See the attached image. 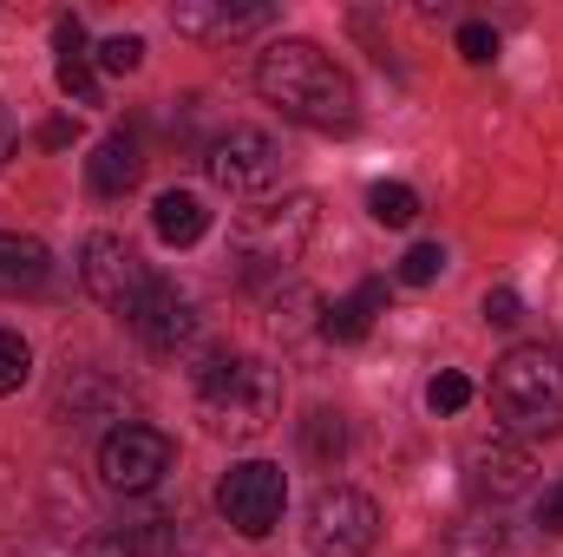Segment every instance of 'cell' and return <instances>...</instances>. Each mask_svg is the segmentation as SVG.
<instances>
[{
	"instance_id": "obj_1",
	"label": "cell",
	"mask_w": 563,
	"mask_h": 557,
	"mask_svg": "<svg viewBox=\"0 0 563 557\" xmlns=\"http://www.w3.org/2000/svg\"><path fill=\"white\" fill-rule=\"evenodd\" d=\"M256 92L308 132H347L361 119V92L347 66H334L314 40H269L256 53Z\"/></svg>"
},
{
	"instance_id": "obj_2",
	"label": "cell",
	"mask_w": 563,
	"mask_h": 557,
	"mask_svg": "<svg viewBox=\"0 0 563 557\" xmlns=\"http://www.w3.org/2000/svg\"><path fill=\"white\" fill-rule=\"evenodd\" d=\"M197 414L217 439H256L282 414V374L250 354H217L197 368Z\"/></svg>"
},
{
	"instance_id": "obj_3",
	"label": "cell",
	"mask_w": 563,
	"mask_h": 557,
	"mask_svg": "<svg viewBox=\"0 0 563 557\" xmlns=\"http://www.w3.org/2000/svg\"><path fill=\"white\" fill-rule=\"evenodd\" d=\"M492 407L511 433H563V354L551 341H518L492 361Z\"/></svg>"
},
{
	"instance_id": "obj_4",
	"label": "cell",
	"mask_w": 563,
	"mask_h": 557,
	"mask_svg": "<svg viewBox=\"0 0 563 557\" xmlns=\"http://www.w3.org/2000/svg\"><path fill=\"white\" fill-rule=\"evenodd\" d=\"M308 237H314V197L295 190V197L256 204L230 223V263L250 288H263V282H282V270L308 250Z\"/></svg>"
},
{
	"instance_id": "obj_5",
	"label": "cell",
	"mask_w": 563,
	"mask_h": 557,
	"mask_svg": "<svg viewBox=\"0 0 563 557\" xmlns=\"http://www.w3.org/2000/svg\"><path fill=\"white\" fill-rule=\"evenodd\" d=\"M380 545V505L354 485H321L308 499V551L314 557H367Z\"/></svg>"
},
{
	"instance_id": "obj_6",
	"label": "cell",
	"mask_w": 563,
	"mask_h": 557,
	"mask_svg": "<svg viewBox=\"0 0 563 557\" xmlns=\"http://www.w3.org/2000/svg\"><path fill=\"white\" fill-rule=\"evenodd\" d=\"M203 177L217 190H230V197H256V190H269L282 177V144L263 125H230L203 151Z\"/></svg>"
},
{
	"instance_id": "obj_7",
	"label": "cell",
	"mask_w": 563,
	"mask_h": 557,
	"mask_svg": "<svg viewBox=\"0 0 563 557\" xmlns=\"http://www.w3.org/2000/svg\"><path fill=\"white\" fill-rule=\"evenodd\" d=\"M282 505H288V479L269 459H243L217 479V512L243 532V538H269L282 525Z\"/></svg>"
},
{
	"instance_id": "obj_8",
	"label": "cell",
	"mask_w": 563,
	"mask_h": 557,
	"mask_svg": "<svg viewBox=\"0 0 563 557\" xmlns=\"http://www.w3.org/2000/svg\"><path fill=\"white\" fill-rule=\"evenodd\" d=\"M79 282H86V295L106 302L112 315H132V308L144 302V288H151V270H144V256L125 243V237L92 230L86 250H79Z\"/></svg>"
},
{
	"instance_id": "obj_9",
	"label": "cell",
	"mask_w": 563,
	"mask_h": 557,
	"mask_svg": "<svg viewBox=\"0 0 563 557\" xmlns=\"http://www.w3.org/2000/svg\"><path fill=\"white\" fill-rule=\"evenodd\" d=\"M170 459H177V446L157 433V426H139V419H125V426H112L106 433V446H99V479H106V492H151L164 472H170Z\"/></svg>"
},
{
	"instance_id": "obj_10",
	"label": "cell",
	"mask_w": 563,
	"mask_h": 557,
	"mask_svg": "<svg viewBox=\"0 0 563 557\" xmlns=\"http://www.w3.org/2000/svg\"><path fill=\"white\" fill-rule=\"evenodd\" d=\"M531 472H538L531 446H518L505 433L465 446V485H472V499H518V492H531Z\"/></svg>"
},
{
	"instance_id": "obj_11",
	"label": "cell",
	"mask_w": 563,
	"mask_h": 557,
	"mask_svg": "<svg viewBox=\"0 0 563 557\" xmlns=\"http://www.w3.org/2000/svg\"><path fill=\"white\" fill-rule=\"evenodd\" d=\"M132 328H139V341L151 348V354H170V348H184L190 335H197V302L177 288V282L151 276V288H144V302L125 315Z\"/></svg>"
},
{
	"instance_id": "obj_12",
	"label": "cell",
	"mask_w": 563,
	"mask_h": 557,
	"mask_svg": "<svg viewBox=\"0 0 563 557\" xmlns=\"http://www.w3.org/2000/svg\"><path fill=\"white\" fill-rule=\"evenodd\" d=\"M269 20H276V7H230V0H184L170 13V26L190 40H243V33H263Z\"/></svg>"
},
{
	"instance_id": "obj_13",
	"label": "cell",
	"mask_w": 563,
	"mask_h": 557,
	"mask_svg": "<svg viewBox=\"0 0 563 557\" xmlns=\"http://www.w3.org/2000/svg\"><path fill=\"white\" fill-rule=\"evenodd\" d=\"M144 171V151L132 132H112V139H99V151L86 157V184H92V197H125L132 184H139Z\"/></svg>"
},
{
	"instance_id": "obj_14",
	"label": "cell",
	"mask_w": 563,
	"mask_h": 557,
	"mask_svg": "<svg viewBox=\"0 0 563 557\" xmlns=\"http://www.w3.org/2000/svg\"><path fill=\"white\" fill-rule=\"evenodd\" d=\"M263 308H269V315H263V328H269L276 341H301V335H314V328H321V315H328V302H321L308 282H276Z\"/></svg>"
},
{
	"instance_id": "obj_15",
	"label": "cell",
	"mask_w": 563,
	"mask_h": 557,
	"mask_svg": "<svg viewBox=\"0 0 563 557\" xmlns=\"http://www.w3.org/2000/svg\"><path fill=\"white\" fill-rule=\"evenodd\" d=\"M53 276V256L40 237H20V230H0V295H33Z\"/></svg>"
},
{
	"instance_id": "obj_16",
	"label": "cell",
	"mask_w": 563,
	"mask_h": 557,
	"mask_svg": "<svg viewBox=\"0 0 563 557\" xmlns=\"http://www.w3.org/2000/svg\"><path fill=\"white\" fill-rule=\"evenodd\" d=\"M380 308H387V282L367 276L361 288H354V295H341V302L321 315V335L354 348V341H367V335H374V315H380Z\"/></svg>"
},
{
	"instance_id": "obj_17",
	"label": "cell",
	"mask_w": 563,
	"mask_h": 557,
	"mask_svg": "<svg viewBox=\"0 0 563 557\" xmlns=\"http://www.w3.org/2000/svg\"><path fill=\"white\" fill-rule=\"evenodd\" d=\"M151 230H157L170 250H190V243H203L210 210H203L197 190H157V204H151Z\"/></svg>"
},
{
	"instance_id": "obj_18",
	"label": "cell",
	"mask_w": 563,
	"mask_h": 557,
	"mask_svg": "<svg viewBox=\"0 0 563 557\" xmlns=\"http://www.w3.org/2000/svg\"><path fill=\"white\" fill-rule=\"evenodd\" d=\"M445 545H452V557H511V532L498 518H459Z\"/></svg>"
},
{
	"instance_id": "obj_19",
	"label": "cell",
	"mask_w": 563,
	"mask_h": 557,
	"mask_svg": "<svg viewBox=\"0 0 563 557\" xmlns=\"http://www.w3.org/2000/svg\"><path fill=\"white\" fill-rule=\"evenodd\" d=\"M367 217H374L380 230H407V223L420 217V190H413V184H387V177H380V184L367 190Z\"/></svg>"
},
{
	"instance_id": "obj_20",
	"label": "cell",
	"mask_w": 563,
	"mask_h": 557,
	"mask_svg": "<svg viewBox=\"0 0 563 557\" xmlns=\"http://www.w3.org/2000/svg\"><path fill=\"white\" fill-rule=\"evenodd\" d=\"M301 452H308L314 466H328V472H334V459L347 452V419H341V414H308V419H301Z\"/></svg>"
},
{
	"instance_id": "obj_21",
	"label": "cell",
	"mask_w": 563,
	"mask_h": 557,
	"mask_svg": "<svg viewBox=\"0 0 563 557\" xmlns=\"http://www.w3.org/2000/svg\"><path fill=\"white\" fill-rule=\"evenodd\" d=\"M26 374H33V348H26V335L0 328V394H20Z\"/></svg>"
},
{
	"instance_id": "obj_22",
	"label": "cell",
	"mask_w": 563,
	"mask_h": 557,
	"mask_svg": "<svg viewBox=\"0 0 563 557\" xmlns=\"http://www.w3.org/2000/svg\"><path fill=\"white\" fill-rule=\"evenodd\" d=\"M59 92L73 99V106H99V73H92V59H59Z\"/></svg>"
},
{
	"instance_id": "obj_23",
	"label": "cell",
	"mask_w": 563,
	"mask_h": 557,
	"mask_svg": "<svg viewBox=\"0 0 563 557\" xmlns=\"http://www.w3.org/2000/svg\"><path fill=\"white\" fill-rule=\"evenodd\" d=\"M426 407H432V414H465V407H472V381H465V374H452V368H445V374H432Z\"/></svg>"
},
{
	"instance_id": "obj_24",
	"label": "cell",
	"mask_w": 563,
	"mask_h": 557,
	"mask_svg": "<svg viewBox=\"0 0 563 557\" xmlns=\"http://www.w3.org/2000/svg\"><path fill=\"white\" fill-rule=\"evenodd\" d=\"M439 270H445V250H439V243H413V250L400 256V282H413V288L439 282Z\"/></svg>"
},
{
	"instance_id": "obj_25",
	"label": "cell",
	"mask_w": 563,
	"mask_h": 557,
	"mask_svg": "<svg viewBox=\"0 0 563 557\" xmlns=\"http://www.w3.org/2000/svg\"><path fill=\"white\" fill-rule=\"evenodd\" d=\"M99 66H106V73H139L144 66V40L139 33H112V40L99 46Z\"/></svg>"
},
{
	"instance_id": "obj_26",
	"label": "cell",
	"mask_w": 563,
	"mask_h": 557,
	"mask_svg": "<svg viewBox=\"0 0 563 557\" xmlns=\"http://www.w3.org/2000/svg\"><path fill=\"white\" fill-rule=\"evenodd\" d=\"M459 53H465L472 66H492V59H498V33H492L485 20H465V26H459Z\"/></svg>"
},
{
	"instance_id": "obj_27",
	"label": "cell",
	"mask_w": 563,
	"mask_h": 557,
	"mask_svg": "<svg viewBox=\"0 0 563 557\" xmlns=\"http://www.w3.org/2000/svg\"><path fill=\"white\" fill-rule=\"evenodd\" d=\"M53 46H59V59H86V20L79 13H59L53 20Z\"/></svg>"
},
{
	"instance_id": "obj_28",
	"label": "cell",
	"mask_w": 563,
	"mask_h": 557,
	"mask_svg": "<svg viewBox=\"0 0 563 557\" xmlns=\"http://www.w3.org/2000/svg\"><path fill=\"white\" fill-rule=\"evenodd\" d=\"M518 315H525V302H518V288H505V282H498V288H485V321H498V328H511Z\"/></svg>"
},
{
	"instance_id": "obj_29",
	"label": "cell",
	"mask_w": 563,
	"mask_h": 557,
	"mask_svg": "<svg viewBox=\"0 0 563 557\" xmlns=\"http://www.w3.org/2000/svg\"><path fill=\"white\" fill-rule=\"evenodd\" d=\"M73 557H139V551H132V538H125V532H99V538H86Z\"/></svg>"
},
{
	"instance_id": "obj_30",
	"label": "cell",
	"mask_w": 563,
	"mask_h": 557,
	"mask_svg": "<svg viewBox=\"0 0 563 557\" xmlns=\"http://www.w3.org/2000/svg\"><path fill=\"white\" fill-rule=\"evenodd\" d=\"M40 144H46V151H66V144H79V119H46V125H40Z\"/></svg>"
},
{
	"instance_id": "obj_31",
	"label": "cell",
	"mask_w": 563,
	"mask_h": 557,
	"mask_svg": "<svg viewBox=\"0 0 563 557\" xmlns=\"http://www.w3.org/2000/svg\"><path fill=\"white\" fill-rule=\"evenodd\" d=\"M538 525H544V532H563V479L538 499Z\"/></svg>"
},
{
	"instance_id": "obj_32",
	"label": "cell",
	"mask_w": 563,
	"mask_h": 557,
	"mask_svg": "<svg viewBox=\"0 0 563 557\" xmlns=\"http://www.w3.org/2000/svg\"><path fill=\"white\" fill-rule=\"evenodd\" d=\"M13 144H20V132H13V112H7V106H0V164H7V157H13Z\"/></svg>"
}]
</instances>
